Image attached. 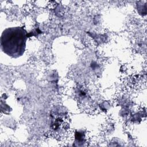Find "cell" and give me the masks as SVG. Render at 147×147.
<instances>
[{
  "label": "cell",
  "instance_id": "obj_1",
  "mask_svg": "<svg viewBox=\"0 0 147 147\" xmlns=\"http://www.w3.org/2000/svg\"><path fill=\"white\" fill-rule=\"evenodd\" d=\"M28 34L23 27L15 26L5 29L1 34V50L7 55L18 58L25 52Z\"/></svg>",
  "mask_w": 147,
  "mask_h": 147
}]
</instances>
